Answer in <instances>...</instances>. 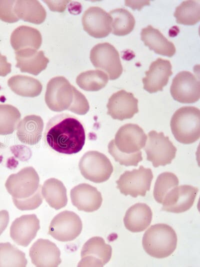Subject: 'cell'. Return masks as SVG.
<instances>
[{"instance_id": "27", "label": "cell", "mask_w": 200, "mask_h": 267, "mask_svg": "<svg viewBox=\"0 0 200 267\" xmlns=\"http://www.w3.org/2000/svg\"><path fill=\"white\" fill-rule=\"evenodd\" d=\"M41 193L49 206L56 210L67 204L66 189L64 184L56 178L46 180L42 187Z\"/></svg>"}, {"instance_id": "15", "label": "cell", "mask_w": 200, "mask_h": 267, "mask_svg": "<svg viewBox=\"0 0 200 267\" xmlns=\"http://www.w3.org/2000/svg\"><path fill=\"white\" fill-rule=\"evenodd\" d=\"M84 30L95 38H103L112 32V18L108 13L98 6H91L82 16Z\"/></svg>"}, {"instance_id": "29", "label": "cell", "mask_w": 200, "mask_h": 267, "mask_svg": "<svg viewBox=\"0 0 200 267\" xmlns=\"http://www.w3.org/2000/svg\"><path fill=\"white\" fill-rule=\"evenodd\" d=\"M111 16L112 32L118 36H124L130 34L135 26V19L128 10L118 8L108 12Z\"/></svg>"}, {"instance_id": "3", "label": "cell", "mask_w": 200, "mask_h": 267, "mask_svg": "<svg viewBox=\"0 0 200 267\" xmlns=\"http://www.w3.org/2000/svg\"><path fill=\"white\" fill-rule=\"evenodd\" d=\"M177 236L169 225L157 224L152 226L144 234L142 244L150 256L162 258L170 256L177 245Z\"/></svg>"}, {"instance_id": "11", "label": "cell", "mask_w": 200, "mask_h": 267, "mask_svg": "<svg viewBox=\"0 0 200 267\" xmlns=\"http://www.w3.org/2000/svg\"><path fill=\"white\" fill-rule=\"evenodd\" d=\"M170 92L173 98L178 102L194 103L200 99V81L192 72H180L174 77Z\"/></svg>"}, {"instance_id": "25", "label": "cell", "mask_w": 200, "mask_h": 267, "mask_svg": "<svg viewBox=\"0 0 200 267\" xmlns=\"http://www.w3.org/2000/svg\"><path fill=\"white\" fill-rule=\"evenodd\" d=\"M10 41L15 52L24 48L38 50L42 44V36L37 29L26 26H20L12 32Z\"/></svg>"}, {"instance_id": "24", "label": "cell", "mask_w": 200, "mask_h": 267, "mask_svg": "<svg viewBox=\"0 0 200 267\" xmlns=\"http://www.w3.org/2000/svg\"><path fill=\"white\" fill-rule=\"evenodd\" d=\"M43 128L44 122L40 116L28 115L18 122L16 135L22 142L32 146L40 140Z\"/></svg>"}, {"instance_id": "28", "label": "cell", "mask_w": 200, "mask_h": 267, "mask_svg": "<svg viewBox=\"0 0 200 267\" xmlns=\"http://www.w3.org/2000/svg\"><path fill=\"white\" fill-rule=\"evenodd\" d=\"M8 84L15 94L24 97L37 96L42 89V86L38 80L27 76H12L8 80Z\"/></svg>"}, {"instance_id": "40", "label": "cell", "mask_w": 200, "mask_h": 267, "mask_svg": "<svg viewBox=\"0 0 200 267\" xmlns=\"http://www.w3.org/2000/svg\"><path fill=\"white\" fill-rule=\"evenodd\" d=\"M4 147H5V145L4 144L0 142V148H3Z\"/></svg>"}, {"instance_id": "23", "label": "cell", "mask_w": 200, "mask_h": 267, "mask_svg": "<svg viewBox=\"0 0 200 267\" xmlns=\"http://www.w3.org/2000/svg\"><path fill=\"white\" fill-rule=\"evenodd\" d=\"M141 40L144 45L153 50L155 53L168 57L172 56L176 53L174 44L168 40L158 29L151 25L142 30Z\"/></svg>"}, {"instance_id": "35", "label": "cell", "mask_w": 200, "mask_h": 267, "mask_svg": "<svg viewBox=\"0 0 200 267\" xmlns=\"http://www.w3.org/2000/svg\"><path fill=\"white\" fill-rule=\"evenodd\" d=\"M108 149L110 154L112 156L116 162L121 165L126 166H137L138 162L142 160L141 151L132 154H126L120 152L114 146V140L110 142Z\"/></svg>"}, {"instance_id": "5", "label": "cell", "mask_w": 200, "mask_h": 267, "mask_svg": "<svg viewBox=\"0 0 200 267\" xmlns=\"http://www.w3.org/2000/svg\"><path fill=\"white\" fill-rule=\"evenodd\" d=\"M39 182L37 172L34 168L28 166L16 174H10L6 180L5 186L16 205L40 194L41 186Z\"/></svg>"}, {"instance_id": "31", "label": "cell", "mask_w": 200, "mask_h": 267, "mask_svg": "<svg viewBox=\"0 0 200 267\" xmlns=\"http://www.w3.org/2000/svg\"><path fill=\"white\" fill-rule=\"evenodd\" d=\"M174 16L178 24L187 26L196 24L200 20L199 0L183 1L176 8Z\"/></svg>"}, {"instance_id": "2", "label": "cell", "mask_w": 200, "mask_h": 267, "mask_svg": "<svg viewBox=\"0 0 200 267\" xmlns=\"http://www.w3.org/2000/svg\"><path fill=\"white\" fill-rule=\"evenodd\" d=\"M44 98L48 108L54 112L68 110L84 115L90 110L86 96L62 76H56L49 80Z\"/></svg>"}, {"instance_id": "14", "label": "cell", "mask_w": 200, "mask_h": 267, "mask_svg": "<svg viewBox=\"0 0 200 267\" xmlns=\"http://www.w3.org/2000/svg\"><path fill=\"white\" fill-rule=\"evenodd\" d=\"M198 192V188L190 185L176 186L166 195L162 210L176 214L184 212L193 206Z\"/></svg>"}, {"instance_id": "13", "label": "cell", "mask_w": 200, "mask_h": 267, "mask_svg": "<svg viewBox=\"0 0 200 267\" xmlns=\"http://www.w3.org/2000/svg\"><path fill=\"white\" fill-rule=\"evenodd\" d=\"M112 248L100 236L90 238L84 244L78 266H103L110 260Z\"/></svg>"}, {"instance_id": "20", "label": "cell", "mask_w": 200, "mask_h": 267, "mask_svg": "<svg viewBox=\"0 0 200 267\" xmlns=\"http://www.w3.org/2000/svg\"><path fill=\"white\" fill-rule=\"evenodd\" d=\"M72 204L79 210L93 212L101 206L102 198L97 188L88 184H80L70 190Z\"/></svg>"}, {"instance_id": "32", "label": "cell", "mask_w": 200, "mask_h": 267, "mask_svg": "<svg viewBox=\"0 0 200 267\" xmlns=\"http://www.w3.org/2000/svg\"><path fill=\"white\" fill-rule=\"evenodd\" d=\"M25 254L8 242L0 243V266H26Z\"/></svg>"}, {"instance_id": "1", "label": "cell", "mask_w": 200, "mask_h": 267, "mask_svg": "<svg viewBox=\"0 0 200 267\" xmlns=\"http://www.w3.org/2000/svg\"><path fill=\"white\" fill-rule=\"evenodd\" d=\"M44 140L54 150L72 154L82 148L86 133L82 124L76 117L62 113L48 120L44 132Z\"/></svg>"}, {"instance_id": "8", "label": "cell", "mask_w": 200, "mask_h": 267, "mask_svg": "<svg viewBox=\"0 0 200 267\" xmlns=\"http://www.w3.org/2000/svg\"><path fill=\"white\" fill-rule=\"evenodd\" d=\"M144 146L146 160L151 162L154 168L170 164L176 156V148L162 132H150Z\"/></svg>"}, {"instance_id": "37", "label": "cell", "mask_w": 200, "mask_h": 267, "mask_svg": "<svg viewBox=\"0 0 200 267\" xmlns=\"http://www.w3.org/2000/svg\"><path fill=\"white\" fill-rule=\"evenodd\" d=\"M52 11L63 12L70 0H44Z\"/></svg>"}, {"instance_id": "17", "label": "cell", "mask_w": 200, "mask_h": 267, "mask_svg": "<svg viewBox=\"0 0 200 267\" xmlns=\"http://www.w3.org/2000/svg\"><path fill=\"white\" fill-rule=\"evenodd\" d=\"M172 66L170 60L158 58L150 66L143 78V88L152 94L162 91L172 75Z\"/></svg>"}, {"instance_id": "26", "label": "cell", "mask_w": 200, "mask_h": 267, "mask_svg": "<svg viewBox=\"0 0 200 267\" xmlns=\"http://www.w3.org/2000/svg\"><path fill=\"white\" fill-rule=\"evenodd\" d=\"M14 12L18 18L36 24L42 23L46 16L45 8L35 0H16Z\"/></svg>"}, {"instance_id": "22", "label": "cell", "mask_w": 200, "mask_h": 267, "mask_svg": "<svg viewBox=\"0 0 200 267\" xmlns=\"http://www.w3.org/2000/svg\"><path fill=\"white\" fill-rule=\"evenodd\" d=\"M152 213L150 207L144 203H136L126 212L124 218L126 228L132 232H142L150 225Z\"/></svg>"}, {"instance_id": "34", "label": "cell", "mask_w": 200, "mask_h": 267, "mask_svg": "<svg viewBox=\"0 0 200 267\" xmlns=\"http://www.w3.org/2000/svg\"><path fill=\"white\" fill-rule=\"evenodd\" d=\"M179 180L176 175L170 172H164L157 178L154 189V197L156 202L162 204L166 195L177 186Z\"/></svg>"}, {"instance_id": "39", "label": "cell", "mask_w": 200, "mask_h": 267, "mask_svg": "<svg viewBox=\"0 0 200 267\" xmlns=\"http://www.w3.org/2000/svg\"><path fill=\"white\" fill-rule=\"evenodd\" d=\"M9 222V214L7 210L0 211V236L8 226Z\"/></svg>"}, {"instance_id": "30", "label": "cell", "mask_w": 200, "mask_h": 267, "mask_svg": "<svg viewBox=\"0 0 200 267\" xmlns=\"http://www.w3.org/2000/svg\"><path fill=\"white\" fill-rule=\"evenodd\" d=\"M108 80L107 74L99 70L84 72L76 78V82L80 88L90 92H96L102 89L107 84Z\"/></svg>"}, {"instance_id": "18", "label": "cell", "mask_w": 200, "mask_h": 267, "mask_svg": "<svg viewBox=\"0 0 200 267\" xmlns=\"http://www.w3.org/2000/svg\"><path fill=\"white\" fill-rule=\"evenodd\" d=\"M29 255L36 266H58L62 262L60 250L48 240H38L30 248Z\"/></svg>"}, {"instance_id": "38", "label": "cell", "mask_w": 200, "mask_h": 267, "mask_svg": "<svg viewBox=\"0 0 200 267\" xmlns=\"http://www.w3.org/2000/svg\"><path fill=\"white\" fill-rule=\"evenodd\" d=\"M12 64L7 62L6 57L0 52V76H5L11 72Z\"/></svg>"}, {"instance_id": "21", "label": "cell", "mask_w": 200, "mask_h": 267, "mask_svg": "<svg viewBox=\"0 0 200 267\" xmlns=\"http://www.w3.org/2000/svg\"><path fill=\"white\" fill-rule=\"evenodd\" d=\"M16 67L21 72H28L34 76L38 75L45 70L49 62L44 52L32 48H24L15 52Z\"/></svg>"}, {"instance_id": "9", "label": "cell", "mask_w": 200, "mask_h": 267, "mask_svg": "<svg viewBox=\"0 0 200 267\" xmlns=\"http://www.w3.org/2000/svg\"><path fill=\"white\" fill-rule=\"evenodd\" d=\"M90 61L96 68L105 71L110 80H114L122 74L123 68L117 50L108 42L94 46L90 52Z\"/></svg>"}, {"instance_id": "36", "label": "cell", "mask_w": 200, "mask_h": 267, "mask_svg": "<svg viewBox=\"0 0 200 267\" xmlns=\"http://www.w3.org/2000/svg\"><path fill=\"white\" fill-rule=\"evenodd\" d=\"M15 2L14 0H0V20L8 23L15 22L19 20L14 12Z\"/></svg>"}, {"instance_id": "19", "label": "cell", "mask_w": 200, "mask_h": 267, "mask_svg": "<svg viewBox=\"0 0 200 267\" xmlns=\"http://www.w3.org/2000/svg\"><path fill=\"white\" fill-rule=\"evenodd\" d=\"M40 228V220L36 214L23 215L12 222L10 236L16 244L26 247L34 238Z\"/></svg>"}, {"instance_id": "7", "label": "cell", "mask_w": 200, "mask_h": 267, "mask_svg": "<svg viewBox=\"0 0 200 267\" xmlns=\"http://www.w3.org/2000/svg\"><path fill=\"white\" fill-rule=\"evenodd\" d=\"M153 174L150 168L140 166L138 169L124 172L116 181V188L124 196H144L150 188Z\"/></svg>"}, {"instance_id": "4", "label": "cell", "mask_w": 200, "mask_h": 267, "mask_svg": "<svg viewBox=\"0 0 200 267\" xmlns=\"http://www.w3.org/2000/svg\"><path fill=\"white\" fill-rule=\"evenodd\" d=\"M172 132L176 140L190 144L200 136V111L194 106H182L176 110L170 120Z\"/></svg>"}, {"instance_id": "33", "label": "cell", "mask_w": 200, "mask_h": 267, "mask_svg": "<svg viewBox=\"0 0 200 267\" xmlns=\"http://www.w3.org/2000/svg\"><path fill=\"white\" fill-rule=\"evenodd\" d=\"M18 110L12 105L0 104V134H12L20 120Z\"/></svg>"}, {"instance_id": "16", "label": "cell", "mask_w": 200, "mask_h": 267, "mask_svg": "<svg viewBox=\"0 0 200 267\" xmlns=\"http://www.w3.org/2000/svg\"><path fill=\"white\" fill-rule=\"evenodd\" d=\"M106 107L108 114L120 120L131 118L138 112V100L132 92L124 90L113 94L108 99Z\"/></svg>"}, {"instance_id": "12", "label": "cell", "mask_w": 200, "mask_h": 267, "mask_svg": "<svg viewBox=\"0 0 200 267\" xmlns=\"http://www.w3.org/2000/svg\"><path fill=\"white\" fill-rule=\"evenodd\" d=\"M147 136L142 128L136 124H127L118 130L114 140L116 148L120 152L132 154L144 148Z\"/></svg>"}, {"instance_id": "6", "label": "cell", "mask_w": 200, "mask_h": 267, "mask_svg": "<svg viewBox=\"0 0 200 267\" xmlns=\"http://www.w3.org/2000/svg\"><path fill=\"white\" fill-rule=\"evenodd\" d=\"M78 166L82 175L95 183L106 181L113 172L110 160L104 154L95 150L86 152L80 158Z\"/></svg>"}, {"instance_id": "10", "label": "cell", "mask_w": 200, "mask_h": 267, "mask_svg": "<svg viewBox=\"0 0 200 267\" xmlns=\"http://www.w3.org/2000/svg\"><path fill=\"white\" fill-rule=\"evenodd\" d=\"M82 229V224L79 216L73 212L64 210L52 220L48 234L58 241L69 242L76 238Z\"/></svg>"}]
</instances>
